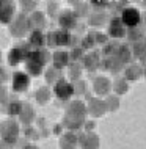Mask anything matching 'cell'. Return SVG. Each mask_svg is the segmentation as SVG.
<instances>
[{
	"label": "cell",
	"mask_w": 146,
	"mask_h": 149,
	"mask_svg": "<svg viewBox=\"0 0 146 149\" xmlns=\"http://www.w3.org/2000/svg\"><path fill=\"white\" fill-rule=\"evenodd\" d=\"M2 136H3V141H6L8 144H14L17 141V136H19L17 123L13 119L3 121L2 123Z\"/></svg>",
	"instance_id": "3957f363"
},
{
	"label": "cell",
	"mask_w": 146,
	"mask_h": 149,
	"mask_svg": "<svg viewBox=\"0 0 146 149\" xmlns=\"http://www.w3.org/2000/svg\"><path fill=\"white\" fill-rule=\"evenodd\" d=\"M68 61H69V55H68L66 52H57V54L54 55L55 69H61V68H64L68 64Z\"/></svg>",
	"instance_id": "5bb4252c"
},
{
	"label": "cell",
	"mask_w": 146,
	"mask_h": 149,
	"mask_svg": "<svg viewBox=\"0 0 146 149\" xmlns=\"http://www.w3.org/2000/svg\"><path fill=\"white\" fill-rule=\"evenodd\" d=\"M85 124H87V129H88V130H90V129H93V126H94V123H85Z\"/></svg>",
	"instance_id": "d4e9b609"
},
{
	"label": "cell",
	"mask_w": 146,
	"mask_h": 149,
	"mask_svg": "<svg viewBox=\"0 0 146 149\" xmlns=\"http://www.w3.org/2000/svg\"><path fill=\"white\" fill-rule=\"evenodd\" d=\"M124 24L121 19L115 17L110 21V25H108V35L113 36V38H123L126 35V29H124Z\"/></svg>",
	"instance_id": "9c48e42d"
},
{
	"label": "cell",
	"mask_w": 146,
	"mask_h": 149,
	"mask_svg": "<svg viewBox=\"0 0 146 149\" xmlns=\"http://www.w3.org/2000/svg\"><path fill=\"white\" fill-rule=\"evenodd\" d=\"M49 99H50V91H49L46 86H41L36 91V100H38V104L44 105V104L49 102Z\"/></svg>",
	"instance_id": "e0dca14e"
},
{
	"label": "cell",
	"mask_w": 146,
	"mask_h": 149,
	"mask_svg": "<svg viewBox=\"0 0 146 149\" xmlns=\"http://www.w3.org/2000/svg\"><path fill=\"white\" fill-rule=\"evenodd\" d=\"M60 24H61V27H64V29H72L75 25V16L72 13H69V11H66V13H63L60 16Z\"/></svg>",
	"instance_id": "9a60e30c"
},
{
	"label": "cell",
	"mask_w": 146,
	"mask_h": 149,
	"mask_svg": "<svg viewBox=\"0 0 146 149\" xmlns=\"http://www.w3.org/2000/svg\"><path fill=\"white\" fill-rule=\"evenodd\" d=\"M28 83H30V79L25 72H14L13 75V90L16 93H24L27 91Z\"/></svg>",
	"instance_id": "ba28073f"
},
{
	"label": "cell",
	"mask_w": 146,
	"mask_h": 149,
	"mask_svg": "<svg viewBox=\"0 0 146 149\" xmlns=\"http://www.w3.org/2000/svg\"><path fill=\"white\" fill-rule=\"evenodd\" d=\"M140 19H141V16H140V11L137 8H126V10H123L121 21L129 29H135L140 24Z\"/></svg>",
	"instance_id": "277c9868"
},
{
	"label": "cell",
	"mask_w": 146,
	"mask_h": 149,
	"mask_svg": "<svg viewBox=\"0 0 146 149\" xmlns=\"http://www.w3.org/2000/svg\"><path fill=\"white\" fill-rule=\"evenodd\" d=\"M28 52H30V49H27V46H16L11 49L10 55H8V61H10L11 66H14L22 60H27Z\"/></svg>",
	"instance_id": "5b68a950"
},
{
	"label": "cell",
	"mask_w": 146,
	"mask_h": 149,
	"mask_svg": "<svg viewBox=\"0 0 146 149\" xmlns=\"http://www.w3.org/2000/svg\"><path fill=\"white\" fill-rule=\"evenodd\" d=\"M105 102H107V107H108V110H110V111L115 110V108L118 107V104H119L116 97H108L107 100H105Z\"/></svg>",
	"instance_id": "cb8c5ba5"
},
{
	"label": "cell",
	"mask_w": 146,
	"mask_h": 149,
	"mask_svg": "<svg viewBox=\"0 0 146 149\" xmlns=\"http://www.w3.org/2000/svg\"><path fill=\"white\" fill-rule=\"evenodd\" d=\"M43 68H44V64L38 63V61H27V71L31 75H35V77H38L43 72Z\"/></svg>",
	"instance_id": "ac0fdd59"
},
{
	"label": "cell",
	"mask_w": 146,
	"mask_h": 149,
	"mask_svg": "<svg viewBox=\"0 0 146 149\" xmlns=\"http://www.w3.org/2000/svg\"><path fill=\"white\" fill-rule=\"evenodd\" d=\"M54 94L60 100H68L75 94V88L66 79H60L54 83Z\"/></svg>",
	"instance_id": "7a4b0ae2"
},
{
	"label": "cell",
	"mask_w": 146,
	"mask_h": 149,
	"mask_svg": "<svg viewBox=\"0 0 146 149\" xmlns=\"http://www.w3.org/2000/svg\"><path fill=\"white\" fill-rule=\"evenodd\" d=\"M115 91L118 93V94H124V93L127 91V83H126L124 80H116L115 82Z\"/></svg>",
	"instance_id": "603a6c76"
},
{
	"label": "cell",
	"mask_w": 146,
	"mask_h": 149,
	"mask_svg": "<svg viewBox=\"0 0 146 149\" xmlns=\"http://www.w3.org/2000/svg\"><path fill=\"white\" fill-rule=\"evenodd\" d=\"M28 41H30L31 47H36V49H38V47H41L44 44V35L39 30H35V31H31L30 39H28Z\"/></svg>",
	"instance_id": "2e32d148"
},
{
	"label": "cell",
	"mask_w": 146,
	"mask_h": 149,
	"mask_svg": "<svg viewBox=\"0 0 146 149\" xmlns=\"http://www.w3.org/2000/svg\"><path fill=\"white\" fill-rule=\"evenodd\" d=\"M19 116H21L22 123H30V121L33 119V110H31V107L24 105V110H22V113Z\"/></svg>",
	"instance_id": "7402d4cb"
},
{
	"label": "cell",
	"mask_w": 146,
	"mask_h": 149,
	"mask_svg": "<svg viewBox=\"0 0 146 149\" xmlns=\"http://www.w3.org/2000/svg\"><path fill=\"white\" fill-rule=\"evenodd\" d=\"M24 149H38V148H36V146H25Z\"/></svg>",
	"instance_id": "484cf974"
},
{
	"label": "cell",
	"mask_w": 146,
	"mask_h": 149,
	"mask_svg": "<svg viewBox=\"0 0 146 149\" xmlns=\"http://www.w3.org/2000/svg\"><path fill=\"white\" fill-rule=\"evenodd\" d=\"M140 75H141V69L138 66L127 68V71H126V79H127V80H137Z\"/></svg>",
	"instance_id": "ffe728a7"
},
{
	"label": "cell",
	"mask_w": 146,
	"mask_h": 149,
	"mask_svg": "<svg viewBox=\"0 0 146 149\" xmlns=\"http://www.w3.org/2000/svg\"><path fill=\"white\" fill-rule=\"evenodd\" d=\"M24 105H25V104L19 102V100H14V102H11L10 105H8V113H10L11 116L21 115L22 110H24Z\"/></svg>",
	"instance_id": "d6986e66"
},
{
	"label": "cell",
	"mask_w": 146,
	"mask_h": 149,
	"mask_svg": "<svg viewBox=\"0 0 146 149\" xmlns=\"http://www.w3.org/2000/svg\"><path fill=\"white\" fill-rule=\"evenodd\" d=\"M108 110L107 102L101 99H91L90 104H88V113L93 115L94 118H101V116L105 115V111Z\"/></svg>",
	"instance_id": "8992f818"
},
{
	"label": "cell",
	"mask_w": 146,
	"mask_h": 149,
	"mask_svg": "<svg viewBox=\"0 0 146 149\" xmlns=\"http://www.w3.org/2000/svg\"><path fill=\"white\" fill-rule=\"evenodd\" d=\"M97 61H99V60H97V57L94 54H90V55H87V57H85V68H87V69H90V71H93L94 69V68L97 66Z\"/></svg>",
	"instance_id": "44dd1931"
},
{
	"label": "cell",
	"mask_w": 146,
	"mask_h": 149,
	"mask_svg": "<svg viewBox=\"0 0 146 149\" xmlns=\"http://www.w3.org/2000/svg\"><path fill=\"white\" fill-rule=\"evenodd\" d=\"M88 108L82 104V100H72L69 107L66 108V115H64L63 124L71 130L80 129L85 124V115H87Z\"/></svg>",
	"instance_id": "6da1fadb"
},
{
	"label": "cell",
	"mask_w": 146,
	"mask_h": 149,
	"mask_svg": "<svg viewBox=\"0 0 146 149\" xmlns=\"http://www.w3.org/2000/svg\"><path fill=\"white\" fill-rule=\"evenodd\" d=\"M69 39H71V36L66 30L54 31V33H50V36H49V42L57 44V46H68V44H69Z\"/></svg>",
	"instance_id": "30bf717a"
},
{
	"label": "cell",
	"mask_w": 146,
	"mask_h": 149,
	"mask_svg": "<svg viewBox=\"0 0 146 149\" xmlns=\"http://www.w3.org/2000/svg\"><path fill=\"white\" fill-rule=\"evenodd\" d=\"M77 144H79V136H75L74 134H66L61 136V141H60V146L61 149H75Z\"/></svg>",
	"instance_id": "4fadbf2b"
},
{
	"label": "cell",
	"mask_w": 146,
	"mask_h": 149,
	"mask_svg": "<svg viewBox=\"0 0 146 149\" xmlns=\"http://www.w3.org/2000/svg\"><path fill=\"white\" fill-rule=\"evenodd\" d=\"M14 14V3L11 0H2V22L8 24Z\"/></svg>",
	"instance_id": "7c38bea8"
},
{
	"label": "cell",
	"mask_w": 146,
	"mask_h": 149,
	"mask_svg": "<svg viewBox=\"0 0 146 149\" xmlns=\"http://www.w3.org/2000/svg\"><path fill=\"white\" fill-rule=\"evenodd\" d=\"M79 146L82 149H97L99 148V138L96 134H82L79 135Z\"/></svg>",
	"instance_id": "52a82bcc"
},
{
	"label": "cell",
	"mask_w": 146,
	"mask_h": 149,
	"mask_svg": "<svg viewBox=\"0 0 146 149\" xmlns=\"http://www.w3.org/2000/svg\"><path fill=\"white\" fill-rule=\"evenodd\" d=\"M93 90H94L96 94L105 96L108 93V90H110V82H108V79H105V77L94 79V82H93Z\"/></svg>",
	"instance_id": "8fae6325"
}]
</instances>
